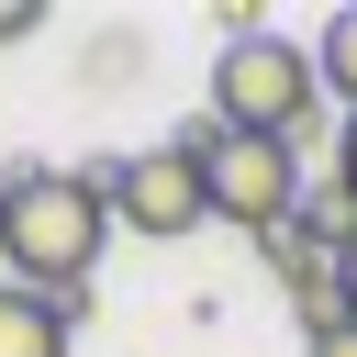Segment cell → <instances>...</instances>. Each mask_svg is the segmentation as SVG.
<instances>
[{"instance_id": "obj_4", "label": "cell", "mask_w": 357, "mask_h": 357, "mask_svg": "<svg viewBox=\"0 0 357 357\" xmlns=\"http://www.w3.org/2000/svg\"><path fill=\"white\" fill-rule=\"evenodd\" d=\"M301 145H279V134H223L212 156H201V190H212V212L223 223H245V234H279L290 212H301Z\"/></svg>"}, {"instance_id": "obj_10", "label": "cell", "mask_w": 357, "mask_h": 357, "mask_svg": "<svg viewBox=\"0 0 357 357\" xmlns=\"http://www.w3.org/2000/svg\"><path fill=\"white\" fill-rule=\"evenodd\" d=\"M335 279H346V324H357V245H335Z\"/></svg>"}, {"instance_id": "obj_6", "label": "cell", "mask_w": 357, "mask_h": 357, "mask_svg": "<svg viewBox=\"0 0 357 357\" xmlns=\"http://www.w3.org/2000/svg\"><path fill=\"white\" fill-rule=\"evenodd\" d=\"M301 234H324V245H357V178L346 167H324V178H301V212H290Z\"/></svg>"}, {"instance_id": "obj_7", "label": "cell", "mask_w": 357, "mask_h": 357, "mask_svg": "<svg viewBox=\"0 0 357 357\" xmlns=\"http://www.w3.org/2000/svg\"><path fill=\"white\" fill-rule=\"evenodd\" d=\"M312 78H324V100H346V112H357V0H346V11H324V33H312Z\"/></svg>"}, {"instance_id": "obj_8", "label": "cell", "mask_w": 357, "mask_h": 357, "mask_svg": "<svg viewBox=\"0 0 357 357\" xmlns=\"http://www.w3.org/2000/svg\"><path fill=\"white\" fill-rule=\"evenodd\" d=\"M33 22H45V0H0V45H22Z\"/></svg>"}, {"instance_id": "obj_1", "label": "cell", "mask_w": 357, "mask_h": 357, "mask_svg": "<svg viewBox=\"0 0 357 357\" xmlns=\"http://www.w3.org/2000/svg\"><path fill=\"white\" fill-rule=\"evenodd\" d=\"M0 178H11V201H0V268H11V290H89L112 201L78 167H0Z\"/></svg>"}, {"instance_id": "obj_5", "label": "cell", "mask_w": 357, "mask_h": 357, "mask_svg": "<svg viewBox=\"0 0 357 357\" xmlns=\"http://www.w3.org/2000/svg\"><path fill=\"white\" fill-rule=\"evenodd\" d=\"M78 346V324L45 301V290H11L0 279V357H67Z\"/></svg>"}, {"instance_id": "obj_2", "label": "cell", "mask_w": 357, "mask_h": 357, "mask_svg": "<svg viewBox=\"0 0 357 357\" xmlns=\"http://www.w3.org/2000/svg\"><path fill=\"white\" fill-rule=\"evenodd\" d=\"M312 100H324V78H312V45H290V33H245V45H223L212 56V112L234 123V134H279V145H301L312 134Z\"/></svg>"}, {"instance_id": "obj_12", "label": "cell", "mask_w": 357, "mask_h": 357, "mask_svg": "<svg viewBox=\"0 0 357 357\" xmlns=\"http://www.w3.org/2000/svg\"><path fill=\"white\" fill-rule=\"evenodd\" d=\"M0 201H11V178H0Z\"/></svg>"}, {"instance_id": "obj_11", "label": "cell", "mask_w": 357, "mask_h": 357, "mask_svg": "<svg viewBox=\"0 0 357 357\" xmlns=\"http://www.w3.org/2000/svg\"><path fill=\"white\" fill-rule=\"evenodd\" d=\"M335 167H346V178H357V112H346V134H335Z\"/></svg>"}, {"instance_id": "obj_9", "label": "cell", "mask_w": 357, "mask_h": 357, "mask_svg": "<svg viewBox=\"0 0 357 357\" xmlns=\"http://www.w3.org/2000/svg\"><path fill=\"white\" fill-rule=\"evenodd\" d=\"M301 357H357V324H335V335H301Z\"/></svg>"}, {"instance_id": "obj_3", "label": "cell", "mask_w": 357, "mask_h": 357, "mask_svg": "<svg viewBox=\"0 0 357 357\" xmlns=\"http://www.w3.org/2000/svg\"><path fill=\"white\" fill-rule=\"evenodd\" d=\"M78 178H89V190L112 201V223L145 234V245H178V234L212 223L201 156H178V145H145V156H78Z\"/></svg>"}]
</instances>
